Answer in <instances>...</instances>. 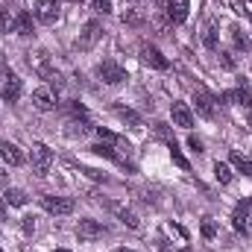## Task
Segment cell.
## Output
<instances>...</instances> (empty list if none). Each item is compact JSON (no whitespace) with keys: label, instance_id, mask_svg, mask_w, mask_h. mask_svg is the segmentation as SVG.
Returning <instances> with one entry per match:
<instances>
[{"label":"cell","instance_id":"1","mask_svg":"<svg viewBox=\"0 0 252 252\" xmlns=\"http://www.w3.org/2000/svg\"><path fill=\"white\" fill-rule=\"evenodd\" d=\"M30 161H32L35 176H47L50 167H53V153H50V147H44V144H32V150H30Z\"/></svg>","mask_w":252,"mask_h":252},{"label":"cell","instance_id":"2","mask_svg":"<svg viewBox=\"0 0 252 252\" xmlns=\"http://www.w3.org/2000/svg\"><path fill=\"white\" fill-rule=\"evenodd\" d=\"M21 91H24V85H21L15 70H0V97L6 103H15L21 97Z\"/></svg>","mask_w":252,"mask_h":252},{"label":"cell","instance_id":"3","mask_svg":"<svg viewBox=\"0 0 252 252\" xmlns=\"http://www.w3.org/2000/svg\"><path fill=\"white\" fill-rule=\"evenodd\" d=\"M97 76H100L106 85H121V82L126 79V70L115 62V59H106V62L97 64Z\"/></svg>","mask_w":252,"mask_h":252},{"label":"cell","instance_id":"4","mask_svg":"<svg viewBox=\"0 0 252 252\" xmlns=\"http://www.w3.org/2000/svg\"><path fill=\"white\" fill-rule=\"evenodd\" d=\"M100 38H103V24L100 21H88L82 27V32H79V38H76V47L79 50H91Z\"/></svg>","mask_w":252,"mask_h":252},{"label":"cell","instance_id":"5","mask_svg":"<svg viewBox=\"0 0 252 252\" xmlns=\"http://www.w3.org/2000/svg\"><path fill=\"white\" fill-rule=\"evenodd\" d=\"M41 208H44L47 214H56V217H64V214H73L76 202H73L70 196H44V199H41Z\"/></svg>","mask_w":252,"mask_h":252},{"label":"cell","instance_id":"6","mask_svg":"<svg viewBox=\"0 0 252 252\" xmlns=\"http://www.w3.org/2000/svg\"><path fill=\"white\" fill-rule=\"evenodd\" d=\"M193 109H196V115H202V118H214V97L202 88V85H196L193 88Z\"/></svg>","mask_w":252,"mask_h":252},{"label":"cell","instance_id":"7","mask_svg":"<svg viewBox=\"0 0 252 252\" xmlns=\"http://www.w3.org/2000/svg\"><path fill=\"white\" fill-rule=\"evenodd\" d=\"M109 229L103 226V223H97V220H79V226H76V238L79 241H85V244H91V241H97V238H103Z\"/></svg>","mask_w":252,"mask_h":252},{"label":"cell","instance_id":"8","mask_svg":"<svg viewBox=\"0 0 252 252\" xmlns=\"http://www.w3.org/2000/svg\"><path fill=\"white\" fill-rule=\"evenodd\" d=\"M30 67L41 76V79H50L56 70H53V62H50V53L47 50H35V53H30Z\"/></svg>","mask_w":252,"mask_h":252},{"label":"cell","instance_id":"9","mask_svg":"<svg viewBox=\"0 0 252 252\" xmlns=\"http://www.w3.org/2000/svg\"><path fill=\"white\" fill-rule=\"evenodd\" d=\"M35 18L41 24H56L59 21V0H35Z\"/></svg>","mask_w":252,"mask_h":252},{"label":"cell","instance_id":"10","mask_svg":"<svg viewBox=\"0 0 252 252\" xmlns=\"http://www.w3.org/2000/svg\"><path fill=\"white\" fill-rule=\"evenodd\" d=\"M141 62L150 64V67H156V70H167V67H170V62L161 56V50L153 47V44H144V47H141Z\"/></svg>","mask_w":252,"mask_h":252},{"label":"cell","instance_id":"11","mask_svg":"<svg viewBox=\"0 0 252 252\" xmlns=\"http://www.w3.org/2000/svg\"><path fill=\"white\" fill-rule=\"evenodd\" d=\"M32 106H35L38 112H50V109L56 106V94H53V88H47V85L35 88V91H32Z\"/></svg>","mask_w":252,"mask_h":252},{"label":"cell","instance_id":"12","mask_svg":"<svg viewBox=\"0 0 252 252\" xmlns=\"http://www.w3.org/2000/svg\"><path fill=\"white\" fill-rule=\"evenodd\" d=\"M164 3H167V18H170V24H185L188 9H190L188 0H164Z\"/></svg>","mask_w":252,"mask_h":252},{"label":"cell","instance_id":"13","mask_svg":"<svg viewBox=\"0 0 252 252\" xmlns=\"http://www.w3.org/2000/svg\"><path fill=\"white\" fill-rule=\"evenodd\" d=\"M0 156H3V161L12 164V167H21V164L27 161V156L21 153V147H15V144H9V141L0 144Z\"/></svg>","mask_w":252,"mask_h":252},{"label":"cell","instance_id":"14","mask_svg":"<svg viewBox=\"0 0 252 252\" xmlns=\"http://www.w3.org/2000/svg\"><path fill=\"white\" fill-rule=\"evenodd\" d=\"M170 115H173V124L182 126V129H190L193 126V112L188 109V103H173L170 106Z\"/></svg>","mask_w":252,"mask_h":252},{"label":"cell","instance_id":"15","mask_svg":"<svg viewBox=\"0 0 252 252\" xmlns=\"http://www.w3.org/2000/svg\"><path fill=\"white\" fill-rule=\"evenodd\" d=\"M12 32H18V35H32V15L21 9V12L12 18Z\"/></svg>","mask_w":252,"mask_h":252},{"label":"cell","instance_id":"16","mask_svg":"<svg viewBox=\"0 0 252 252\" xmlns=\"http://www.w3.org/2000/svg\"><path fill=\"white\" fill-rule=\"evenodd\" d=\"M109 208H112V211L121 217V223H124V226H129V229H138V226H141V220H138V214H135V211L121 208V205H109Z\"/></svg>","mask_w":252,"mask_h":252},{"label":"cell","instance_id":"17","mask_svg":"<svg viewBox=\"0 0 252 252\" xmlns=\"http://www.w3.org/2000/svg\"><path fill=\"white\" fill-rule=\"evenodd\" d=\"M214 179H217L220 185H232L235 173H232V167H229L226 161H217V164H214Z\"/></svg>","mask_w":252,"mask_h":252},{"label":"cell","instance_id":"18","mask_svg":"<svg viewBox=\"0 0 252 252\" xmlns=\"http://www.w3.org/2000/svg\"><path fill=\"white\" fill-rule=\"evenodd\" d=\"M229 161H232V164H235V167H238L241 173H247V176L252 173V164H250V158H247V156H244L241 150H232V156H229Z\"/></svg>","mask_w":252,"mask_h":252},{"label":"cell","instance_id":"19","mask_svg":"<svg viewBox=\"0 0 252 252\" xmlns=\"http://www.w3.org/2000/svg\"><path fill=\"white\" fill-rule=\"evenodd\" d=\"M115 115L129 126H141V115L138 112H132V109H126V106H115Z\"/></svg>","mask_w":252,"mask_h":252},{"label":"cell","instance_id":"20","mask_svg":"<svg viewBox=\"0 0 252 252\" xmlns=\"http://www.w3.org/2000/svg\"><path fill=\"white\" fill-rule=\"evenodd\" d=\"M202 44H205L208 50H214V53L220 50V44H217V27H214V24L205 27V32H202Z\"/></svg>","mask_w":252,"mask_h":252},{"label":"cell","instance_id":"21","mask_svg":"<svg viewBox=\"0 0 252 252\" xmlns=\"http://www.w3.org/2000/svg\"><path fill=\"white\" fill-rule=\"evenodd\" d=\"M88 150H91L94 156H106V158H112V161H118V164H126L124 158H121L112 147H106V144H94V147H88Z\"/></svg>","mask_w":252,"mask_h":252},{"label":"cell","instance_id":"22","mask_svg":"<svg viewBox=\"0 0 252 252\" xmlns=\"http://www.w3.org/2000/svg\"><path fill=\"white\" fill-rule=\"evenodd\" d=\"M3 199H6L9 205H18V208H21V205H27V193H24L21 188H9L6 193H3Z\"/></svg>","mask_w":252,"mask_h":252},{"label":"cell","instance_id":"23","mask_svg":"<svg viewBox=\"0 0 252 252\" xmlns=\"http://www.w3.org/2000/svg\"><path fill=\"white\" fill-rule=\"evenodd\" d=\"M167 150H170V158H173V161H176V164H179L182 170H190L188 158L182 156V150H179V144H176V141H170V144H167Z\"/></svg>","mask_w":252,"mask_h":252},{"label":"cell","instance_id":"24","mask_svg":"<svg viewBox=\"0 0 252 252\" xmlns=\"http://www.w3.org/2000/svg\"><path fill=\"white\" fill-rule=\"evenodd\" d=\"M235 100H238V106H244V109H250L252 106V94H250V88L241 82V88H235Z\"/></svg>","mask_w":252,"mask_h":252},{"label":"cell","instance_id":"25","mask_svg":"<svg viewBox=\"0 0 252 252\" xmlns=\"http://www.w3.org/2000/svg\"><path fill=\"white\" fill-rule=\"evenodd\" d=\"M124 24H129V27H141V24H144L141 9H126L124 12Z\"/></svg>","mask_w":252,"mask_h":252},{"label":"cell","instance_id":"26","mask_svg":"<svg viewBox=\"0 0 252 252\" xmlns=\"http://www.w3.org/2000/svg\"><path fill=\"white\" fill-rule=\"evenodd\" d=\"M229 32H232V41H235V47H238V50H247V47H250V38L241 32V27H232Z\"/></svg>","mask_w":252,"mask_h":252},{"label":"cell","instance_id":"27","mask_svg":"<svg viewBox=\"0 0 252 252\" xmlns=\"http://www.w3.org/2000/svg\"><path fill=\"white\" fill-rule=\"evenodd\" d=\"M199 232H202V238H208V241H211V238L217 235V223H214L211 217H205V220H202V226H199Z\"/></svg>","mask_w":252,"mask_h":252},{"label":"cell","instance_id":"28","mask_svg":"<svg viewBox=\"0 0 252 252\" xmlns=\"http://www.w3.org/2000/svg\"><path fill=\"white\" fill-rule=\"evenodd\" d=\"M153 129H156V135H158V138H161L164 144H170V141H176V138L170 135V129H167V124H161V121H158V124H153Z\"/></svg>","mask_w":252,"mask_h":252},{"label":"cell","instance_id":"29","mask_svg":"<svg viewBox=\"0 0 252 252\" xmlns=\"http://www.w3.org/2000/svg\"><path fill=\"white\" fill-rule=\"evenodd\" d=\"M64 109H67L73 118H82V121H85V115H88V112H85V106H82V103H76V100H67V106H64Z\"/></svg>","mask_w":252,"mask_h":252},{"label":"cell","instance_id":"30","mask_svg":"<svg viewBox=\"0 0 252 252\" xmlns=\"http://www.w3.org/2000/svg\"><path fill=\"white\" fill-rule=\"evenodd\" d=\"M9 30H12V18H9V9L0 3V35L9 32Z\"/></svg>","mask_w":252,"mask_h":252},{"label":"cell","instance_id":"31","mask_svg":"<svg viewBox=\"0 0 252 252\" xmlns=\"http://www.w3.org/2000/svg\"><path fill=\"white\" fill-rule=\"evenodd\" d=\"M247 214H252V199H241V202H238V208H235V217L247 220Z\"/></svg>","mask_w":252,"mask_h":252},{"label":"cell","instance_id":"32","mask_svg":"<svg viewBox=\"0 0 252 252\" xmlns=\"http://www.w3.org/2000/svg\"><path fill=\"white\" fill-rule=\"evenodd\" d=\"M67 126H70L67 135H85V132H88V124H85V121H76V118H73Z\"/></svg>","mask_w":252,"mask_h":252},{"label":"cell","instance_id":"33","mask_svg":"<svg viewBox=\"0 0 252 252\" xmlns=\"http://www.w3.org/2000/svg\"><path fill=\"white\" fill-rule=\"evenodd\" d=\"M94 132H97V138H100V141H109V144H118V141H121L115 132H109V129H103V126H97Z\"/></svg>","mask_w":252,"mask_h":252},{"label":"cell","instance_id":"34","mask_svg":"<svg viewBox=\"0 0 252 252\" xmlns=\"http://www.w3.org/2000/svg\"><path fill=\"white\" fill-rule=\"evenodd\" d=\"M217 56H220V64H223L226 70H235V59H232L226 50H217Z\"/></svg>","mask_w":252,"mask_h":252},{"label":"cell","instance_id":"35","mask_svg":"<svg viewBox=\"0 0 252 252\" xmlns=\"http://www.w3.org/2000/svg\"><path fill=\"white\" fill-rule=\"evenodd\" d=\"M91 6H94V12H103V15L112 12V3L109 0H91Z\"/></svg>","mask_w":252,"mask_h":252},{"label":"cell","instance_id":"36","mask_svg":"<svg viewBox=\"0 0 252 252\" xmlns=\"http://www.w3.org/2000/svg\"><path fill=\"white\" fill-rule=\"evenodd\" d=\"M21 229H24L27 235H32V232H35V220H32V217H24V220H21Z\"/></svg>","mask_w":252,"mask_h":252},{"label":"cell","instance_id":"37","mask_svg":"<svg viewBox=\"0 0 252 252\" xmlns=\"http://www.w3.org/2000/svg\"><path fill=\"white\" fill-rule=\"evenodd\" d=\"M188 147L193 150V153H202V141H199L196 135H188Z\"/></svg>","mask_w":252,"mask_h":252},{"label":"cell","instance_id":"38","mask_svg":"<svg viewBox=\"0 0 252 252\" xmlns=\"http://www.w3.org/2000/svg\"><path fill=\"white\" fill-rule=\"evenodd\" d=\"M3 217H6V208H3V202H0V220H3Z\"/></svg>","mask_w":252,"mask_h":252},{"label":"cell","instance_id":"39","mask_svg":"<svg viewBox=\"0 0 252 252\" xmlns=\"http://www.w3.org/2000/svg\"><path fill=\"white\" fill-rule=\"evenodd\" d=\"M115 252H132V250H115Z\"/></svg>","mask_w":252,"mask_h":252},{"label":"cell","instance_id":"40","mask_svg":"<svg viewBox=\"0 0 252 252\" xmlns=\"http://www.w3.org/2000/svg\"><path fill=\"white\" fill-rule=\"evenodd\" d=\"M0 64H3V50H0Z\"/></svg>","mask_w":252,"mask_h":252},{"label":"cell","instance_id":"41","mask_svg":"<svg viewBox=\"0 0 252 252\" xmlns=\"http://www.w3.org/2000/svg\"><path fill=\"white\" fill-rule=\"evenodd\" d=\"M56 252H70V250H56Z\"/></svg>","mask_w":252,"mask_h":252},{"label":"cell","instance_id":"42","mask_svg":"<svg viewBox=\"0 0 252 252\" xmlns=\"http://www.w3.org/2000/svg\"><path fill=\"white\" fill-rule=\"evenodd\" d=\"M179 252H190V250H179Z\"/></svg>","mask_w":252,"mask_h":252},{"label":"cell","instance_id":"43","mask_svg":"<svg viewBox=\"0 0 252 252\" xmlns=\"http://www.w3.org/2000/svg\"><path fill=\"white\" fill-rule=\"evenodd\" d=\"M250 126H252V115H250Z\"/></svg>","mask_w":252,"mask_h":252},{"label":"cell","instance_id":"44","mask_svg":"<svg viewBox=\"0 0 252 252\" xmlns=\"http://www.w3.org/2000/svg\"><path fill=\"white\" fill-rule=\"evenodd\" d=\"M156 3H164V0H156Z\"/></svg>","mask_w":252,"mask_h":252},{"label":"cell","instance_id":"45","mask_svg":"<svg viewBox=\"0 0 252 252\" xmlns=\"http://www.w3.org/2000/svg\"><path fill=\"white\" fill-rule=\"evenodd\" d=\"M76 3H82V0H76Z\"/></svg>","mask_w":252,"mask_h":252}]
</instances>
